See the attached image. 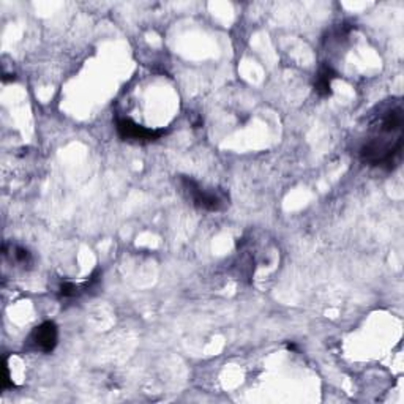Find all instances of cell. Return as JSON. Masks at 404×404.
<instances>
[{
  "label": "cell",
  "mask_w": 404,
  "mask_h": 404,
  "mask_svg": "<svg viewBox=\"0 0 404 404\" xmlns=\"http://www.w3.org/2000/svg\"><path fill=\"white\" fill-rule=\"evenodd\" d=\"M404 109L400 99L386 101L378 108L370 123V135L360 145L359 158L371 168L392 171L401 162Z\"/></svg>",
  "instance_id": "1"
},
{
  "label": "cell",
  "mask_w": 404,
  "mask_h": 404,
  "mask_svg": "<svg viewBox=\"0 0 404 404\" xmlns=\"http://www.w3.org/2000/svg\"><path fill=\"white\" fill-rule=\"evenodd\" d=\"M179 186L185 196L191 201V204L206 212H223L229 207V194L220 190H207L201 186L196 180L188 176H179Z\"/></svg>",
  "instance_id": "2"
},
{
  "label": "cell",
  "mask_w": 404,
  "mask_h": 404,
  "mask_svg": "<svg viewBox=\"0 0 404 404\" xmlns=\"http://www.w3.org/2000/svg\"><path fill=\"white\" fill-rule=\"evenodd\" d=\"M116 130H117L118 138H120L122 141L139 142V144L155 142L168 133V131L163 128H145L142 127V125L133 122L128 117H117Z\"/></svg>",
  "instance_id": "3"
},
{
  "label": "cell",
  "mask_w": 404,
  "mask_h": 404,
  "mask_svg": "<svg viewBox=\"0 0 404 404\" xmlns=\"http://www.w3.org/2000/svg\"><path fill=\"white\" fill-rule=\"evenodd\" d=\"M30 341L35 349L45 354H51L59 343V329L52 320H46L32 332Z\"/></svg>",
  "instance_id": "4"
},
{
  "label": "cell",
  "mask_w": 404,
  "mask_h": 404,
  "mask_svg": "<svg viewBox=\"0 0 404 404\" xmlns=\"http://www.w3.org/2000/svg\"><path fill=\"white\" fill-rule=\"evenodd\" d=\"M338 78V73L329 64H320L315 78V92L320 99H329L332 95V82Z\"/></svg>",
  "instance_id": "5"
},
{
  "label": "cell",
  "mask_w": 404,
  "mask_h": 404,
  "mask_svg": "<svg viewBox=\"0 0 404 404\" xmlns=\"http://www.w3.org/2000/svg\"><path fill=\"white\" fill-rule=\"evenodd\" d=\"M355 29V26L352 23H341L337 27H333V29L327 33V37L324 38V45L330 46V45H341L343 41L347 40L349 37L351 32Z\"/></svg>",
  "instance_id": "6"
},
{
  "label": "cell",
  "mask_w": 404,
  "mask_h": 404,
  "mask_svg": "<svg viewBox=\"0 0 404 404\" xmlns=\"http://www.w3.org/2000/svg\"><path fill=\"white\" fill-rule=\"evenodd\" d=\"M11 259L23 267L32 266V262H33L29 249H26L23 247H11Z\"/></svg>",
  "instance_id": "7"
},
{
  "label": "cell",
  "mask_w": 404,
  "mask_h": 404,
  "mask_svg": "<svg viewBox=\"0 0 404 404\" xmlns=\"http://www.w3.org/2000/svg\"><path fill=\"white\" fill-rule=\"evenodd\" d=\"M79 294V286H76L72 281H64L59 286V297L60 298H73Z\"/></svg>",
  "instance_id": "8"
}]
</instances>
